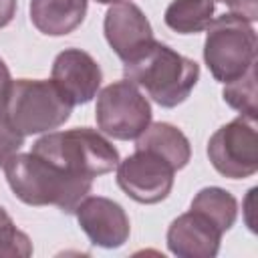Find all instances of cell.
Returning a JSON list of instances; mask_svg holds the SVG:
<instances>
[{
    "label": "cell",
    "instance_id": "cell-1",
    "mask_svg": "<svg viewBox=\"0 0 258 258\" xmlns=\"http://www.w3.org/2000/svg\"><path fill=\"white\" fill-rule=\"evenodd\" d=\"M12 194L26 206H56L75 214L77 206L91 194L93 179L71 173L36 153H16L4 163Z\"/></svg>",
    "mask_w": 258,
    "mask_h": 258
},
{
    "label": "cell",
    "instance_id": "cell-2",
    "mask_svg": "<svg viewBox=\"0 0 258 258\" xmlns=\"http://www.w3.org/2000/svg\"><path fill=\"white\" fill-rule=\"evenodd\" d=\"M123 75L159 107L171 109L191 95L200 81V64L171 46L153 40L123 62Z\"/></svg>",
    "mask_w": 258,
    "mask_h": 258
},
{
    "label": "cell",
    "instance_id": "cell-3",
    "mask_svg": "<svg viewBox=\"0 0 258 258\" xmlns=\"http://www.w3.org/2000/svg\"><path fill=\"white\" fill-rule=\"evenodd\" d=\"M32 153L56 163L71 173L91 179L113 171L121 161L113 143L91 127L48 131L36 139Z\"/></svg>",
    "mask_w": 258,
    "mask_h": 258
},
{
    "label": "cell",
    "instance_id": "cell-4",
    "mask_svg": "<svg viewBox=\"0 0 258 258\" xmlns=\"http://www.w3.org/2000/svg\"><path fill=\"white\" fill-rule=\"evenodd\" d=\"M73 103L52 81L16 79L10 85L4 115L20 135H38L58 129L71 119Z\"/></svg>",
    "mask_w": 258,
    "mask_h": 258
},
{
    "label": "cell",
    "instance_id": "cell-5",
    "mask_svg": "<svg viewBox=\"0 0 258 258\" xmlns=\"http://www.w3.org/2000/svg\"><path fill=\"white\" fill-rule=\"evenodd\" d=\"M204 60L212 77L226 85L256 67V32L238 14H222L206 28Z\"/></svg>",
    "mask_w": 258,
    "mask_h": 258
},
{
    "label": "cell",
    "instance_id": "cell-6",
    "mask_svg": "<svg viewBox=\"0 0 258 258\" xmlns=\"http://www.w3.org/2000/svg\"><path fill=\"white\" fill-rule=\"evenodd\" d=\"M151 103L131 81H115L97 95L95 119L99 129L119 141L137 139L151 123Z\"/></svg>",
    "mask_w": 258,
    "mask_h": 258
},
{
    "label": "cell",
    "instance_id": "cell-7",
    "mask_svg": "<svg viewBox=\"0 0 258 258\" xmlns=\"http://www.w3.org/2000/svg\"><path fill=\"white\" fill-rule=\"evenodd\" d=\"M208 157L218 173L230 179H246L258 171L256 119L236 117L222 125L208 141Z\"/></svg>",
    "mask_w": 258,
    "mask_h": 258
},
{
    "label": "cell",
    "instance_id": "cell-8",
    "mask_svg": "<svg viewBox=\"0 0 258 258\" xmlns=\"http://www.w3.org/2000/svg\"><path fill=\"white\" fill-rule=\"evenodd\" d=\"M115 169L117 185L137 204H159L171 194L175 169L167 159L149 149H135Z\"/></svg>",
    "mask_w": 258,
    "mask_h": 258
},
{
    "label": "cell",
    "instance_id": "cell-9",
    "mask_svg": "<svg viewBox=\"0 0 258 258\" xmlns=\"http://www.w3.org/2000/svg\"><path fill=\"white\" fill-rule=\"evenodd\" d=\"M77 222L87 238L101 248H119L129 240L131 224L121 204L103 198L87 196L75 210Z\"/></svg>",
    "mask_w": 258,
    "mask_h": 258
},
{
    "label": "cell",
    "instance_id": "cell-10",
    "mask_svg": "<svg viewBox=\"0 0 258 258\" xmlns=\"http://www.w3.org/2000/svg\"><path fill=\"white\" fill-rule=\"evenodd\" d=\"M50 81L73 105H85L97 97L103 73L89 52L81 48H64L52 62Z\"/></svg>",
    "mask_w": 258,
    "mask_h": 258
},
{
    "label": "cell",
    "instance_id": "cell-11",
    "mask_svg": "<svg viewBox=\"0 0 258 258\" xmlns=\"http://www.w3.org/2000/svg\"><path fill=\"white\" fill-rule=\"evenodd\" d=\"M103 32L109 46L123 62L155 40L151 22L133 2L111 4L103 20Z\"/></svg>",
    "mask_w": 258,
    "mask_h": 258
},
{
    "label": "cell",
    "instance_id": "cell-12",
    "mask_svg": "<svg viewBox=\"0 0 258 258\" xmlns=\"http://www.w3.org/2000/svg\"><path fill=\"white\" fill-rule=\"evenodd\" d=\"M222 230L204 214L189 210L167 228V248L179 258H214L220 252Z\"/></svg>",
    "mask_w": 258,
    "mask_h": 258
},
{
    "label": "cell",
    "instance_id": "cell-13",
    "mask_svg": "<svg viewBox=\"0 0 258 258\" xmlns=\"http://www.w3.org/2000/svg\"><path fill=\"white\" fill-rule=\"evenodd\" d=\"M87 16V0H30V22L46 36L77 30Z\"/></svg>",
    "mask_w": 258,
    "mask_h": 258
},
{
    "label": "cell",
    "instance_id": "cell-14",
    "mask_svg": "<svg viewBox=\"0 0 258 258\" xmlns=\"http://www.w3.org/2000/svg\"><path fill=\"white\" fill-rule=\"evenodd\" d=\"M135 149H149L171 163V167L183 169L191 159L189 139L171 123H149L147 129L135 139Z\"/></svg>",
    "mask_w": 258,
    "mask_h": 258
},
{
    "label": "cell",
    "instance_id": "cell-15",
    "mask_svg": "<svg viewBox=\"0 0 258 258\" xmlns=\"http://www.w3.org/2000/svg\"><path fill=\"white\" fill-rule=\"evenodd\" d=\"M214 10V0H171L165 8L163 20L173 32L198 34L204 32L212 22Z\"/></svg>",
    "mask_w": 258,
    "mask_h": 258
},
{
    "label": "cell",
    "instance_id": "cell-16",
    "mask_svg": "<svg viewBox=\"0 0 258 258\" xmlns=\"http://www.w3.org/2000/svg\"><path fill=\"white\" fill-rule=\"evenodd\" d=\"M189 210H196L200 214H204L210 222H214L222 232H228L238 218V202L236 198L222 189V187H204L200 189L194 200Z\"/></svg>",
    "mask_w": 258,
    "mask_h": 258
},
{
    "label": "cell",
    "instance_id": "cell-17",
    "mask_svg": "<svg viewBox=\"0 0 258 258\" xmlns=\"http://www.w3.org/2000/svg\"><path fill=\"white\" fill-rule=\"evenodd\" d=\"M222 97L232 109L240 111V115L256 119V67H252L240 79L226 83Z\"/></svg>",
    "mask_w": 258,
    "mask_h": 258
},
{
    "label": "cell",
    "instance_id": "cell-18",
    "mask_svg": "<svg viewBox=\"0 0 258 258\" xmlns=\"http://www.w3.org/2000/svg\"><path fill=\"white\" fill-rule=\"evenodd\" d=\"M32 254L30 238L16 228L8 212L0 206V256L8 258H28Z\"/></svg>",
    "mask_w": 258,
    "mask_h": 258
},
{
    "label": "cell",
    "instance_id": "cell-19",
    "mask_svg": "<svg viewBox=\"0 0 258 258\" xmlns=\"http://www.w3.org/2000/svg\"><path fill=\"white\" fill-rule=\"evenodd\" d=\"M22 145H24V135H20L6 119L4 111H0V167H4V163L12 155H16Z\"/></svg>",
    "mask_w": 258,
    "mask_h": 258
},
{
    "label": "cell",
    "instance_id": "cell-20",
    "mask_svg": "<svg viewBox=\"0 0 258 258\" xmlns=\"http://www.w3.org/2000/svg\"><path fill=\"white\" fill-rule=\"evenodd\" d=\"M218 2H224L232 14H238L248 22H254L258 18V0H218Z\"/></svg>",
    "mask_w": 258,
    "mask_h": 258
},
{
    "label": "cell",
    "instance_id": "cell-21",
    "mask_svg": "<svg viewBox=\"0 0 258 258\" xmlns=\"http://www.w3.org/2000/svg\"><path fill=\"white\" fill-rule=\"evenodd\" d=\"M10 85H12L10 71H8L6 62L0 58V111H4V103H6V97H8Z\"/></svg>",
    "mask_w": 258,
    "mask_h": 258
},
{
    "label": "cell",
    "instance_id": "cell-22",
    "mask_svg": "<svg viewBox=\"0 0 258 258\" xmlns=\"http://www.w3.org/2000/svg\"><path fill=\"white\" fill-rule=\"evenodd\" d=\"M16 16V0H0V28L8 26Z\"/></svg>",
    "mask_w": 258,
    "mask_h": 258
},
{
    "label": "cell",
    "instance_id": "cell-23",
    "mask_svg": "<svg viewBox=\"0 0 258 258\" xmlns=\"http://www.w3.org/2000/svg\"><path fill=\"white\" fill-rule=\"evenodd\" d=\"M99 4H119V2H129V0H95Z\"/></svg>",
    "mask_w": 258,
    "mask_h": 258
},
{
    "label": "cell",
    "instance_id": "cell-24",
    "mask_svg": "<svg viewBox=\"0 0 258 258\" xmlns=\"http://www.w3.org/2000/svg\"><path fill=\"white\" fill-rule=\"evenodd\" d=\"M214 2H218V0H214Z\"/></svg>",
    "mask_w": 258,
    "mask_h": 258
}]
</instances>
